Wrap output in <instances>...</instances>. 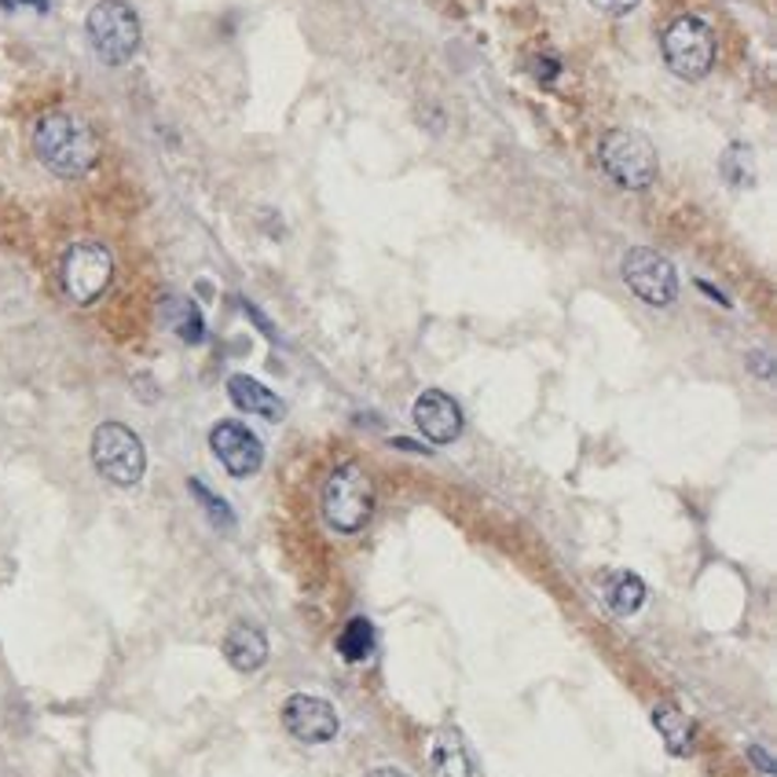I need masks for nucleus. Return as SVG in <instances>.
I'll return each mask as SVG.
<instances>
[{
	"instance_id": "obj_8",
	"label": "nucleus",
	"mask_w": 777,
	"mask_h": 777,
	"mask_svg": "<svg viewBox=\"0 0 777 777\" xmlns=\"http://www.w3.org/2000/svg\"><path fill=\"white\" fill-rule=\"evenodd\" d=\"M620 271L634 298L653 304V309H664V304H671L678 298V271L671 260L656 254V249H645V246L628 249Z\"/></svg>"
},
{
	"instance_id": "obj_17",
	"label": "nucleus",
	"mask_w": 777,
	"mask_h": 777,
	"mask_svg": "<svg viewBox=\"0 0 777 777\" xmlns=\"http://www.w3.org/2000/svg\"><path fill=\"white\" fill-rule=\"evenodd\" d=\"M337 653L345 656V664H364V661H370V653H375V628H370L364 617L348 620L345 631L337 634Z\"/></svg>"
},
{
	"instance_id": "obj_1",
	"label": "nucleus",
	"mask_w": 777,
	"mask_h": 777,
	"mask_svg": "<svg viewBox=\"0 0 777 777\" xmlns=\"http://www.w3.org/2000/svg\"><path fill=\"white\" fill-rule=\"evenodd\" d=\"M34 155L59 180H81L100 162V133L74 111H45L34 125Z\"/></svg>"
},
{
	"instance_id": "obj_7",
	"label": "nucleus",
	"mask_w": 777,
	"mask_h": 777,
	"mask_svg": "<svg viewBox=\"0 0 777 777\" xmlns=\"http://www.w3.org/2000/svg\"><path fill=\"white\" fill-rule=\"evenodd\" d=\"M63 290L74 304L100 301L114 279V257L103 243H78L63 254Z\"/></svg>"
},
{
	"instance_id": "obj_15",
	"label": "nucleus",
	"mask_w": 777,
	"mask_h": 777,
	"mask_svg": "<svg viewBox=\"0 0 777 777\" xmlns=\"http://www.w3.org/2000/svg\"><path fill=\"white\" fill-rule=\"evenodd\" d=\"M653 726L661 730V737L671 755L693 752V722H689L675 704H656L653 708Z\"/></svg>"
},
{
	"instance_id": "obj_2",
	"label": "nucleus",
	"mask_w": 777,
	"mask_h": 777,
	"mask_svg": "<svg viewBox=\"0 0 777 777\" xmlns=\"http://www.w3.org/2000/svg\"><path fill=\"white\" fill-rule=\"evenodd\" d=\"M320 510H323V521L331 524L334 532L356 535L370 521V513H375V480H370L364 466L342 463L326 477Z\"/></svg>"
},
{
	"instance_id": "obj_6",
	"label": "nucleus",
	"mask_w": 777,
	"mask_h": 777,
	"mask_svg": "<svg viewBox=\"0 0 777 777\" xmlns=\"http://www.w3.org/2000/svg\"><path fill=\"white\" fill-rule=\"evenodd\" d=\"M661 48H664L667 70H671L675 78H682V81L708 78V70L715 67V52H719L711 26L697 15L675 19V23L664 30Z\"/></svg>"
},
{
	"instance_id": "obj_23",
	"label": "nucleus",
	"mask_w": 777,
	"mask_h": 777,
	"mask_svg": "<svg viewBox=\"0 0 777 777\" xmlns=\"http://www.w3.org/2000/svg\"><path fill=\"white\" fill-rule=\"evenodd\" d=\"M748 759H752L755 766H759L763 774H774V759L759 748V744H752V748H748Z\"/></svg>"
},
{
	"instance_id": "obj_12",
	"label": "nucleus",
	"mask_w": 777,
	"mask_h": 777,
	"mask_svg": "<svg viewBox=\"0 0 777 777\" xmlns=\"http://www.w3.org/2000/svg\"><path fill=\"white\" fill-rule=\"evenodd\" d=\"M224 656L235 671H257V667H265L268 661V639L254 623H235L224 639Z\"/></svg>"
},
{
	"instance_id": "obj_13",
	"label": "nucleus",
	"mask_w": 777,
	"mask_h": 777,
	"mask_svg": "<svg viewBox=\"0 0 777 777\" xmlns=\"http://www.w3.org/2000/svg\"><path fill=\"white\" fill-rule=\"evenodd\" d=\"M227 397H232L235 408L246 414H260V419H268V422L282 419V400L268 386H260L257 378L232 375L227 378Z\"/></svg>"
},
{
	"instance_id": "obj_22",
	"label": "nucleus",
	"mask_w": 777,
	"mask_h": 777,
	"mask_svg": "<svg viewBox=\"0 0 777 777\" xmlns=\"http://www.w3.org/2000/svg\"><path fill=\"white\" fill-rule=\"evenodd\" d=\"M535 78H540V81H554L557 78V70H562V67H557V63L554 59H546V56H540V59H535Z\"/></svg>"
},
{
	"instance_id": "obj_16",
	"label": "nucleus",
	"mask_w": 777,
	"mask_h": 777,
	"mask_svg": "<svg viewBox=\"0 0 777 777\" xmlns=\"http://www.w3.org/2000/svg\"><path fill=\"white\" fill-rule=\"evenodd\" d=\"M606 598H609V609L617 612V617H634V612L642 609V601H645V584L634 573H617L609 579Z\"/></svg>"
},
{
	"instance_id": "obj_26",
	"label": "nucleus",
	"mask_w": 777,
	"mask_h": 777,
	"mask_svg": "<svg viewBox=\"0 0 777 777\" xmlns=\"http://www.w3.org/2000/svg\"><path fill=\"white\" fill-rule=\"evenodd\" d=\"M30 4H37V8H41V12H45V8H48V0H30Z\"/></svg>"
},
{
	"instance_id": "obj_9",
	"label": "nucleus",
	"mask_w": 777,
	"mask_h": 777,
	"mask_svg": "<svg viewBox=\"0 0 777 777\" xmlns=\"http://www.w3.org/2000/svg\"><path fill=\"white\" fill-rule=\"evenodd\" d=\"M210 447L232 477H254L265 463V447H260L257 433L246 430L243 422H217L210 433Z\"/></svg>"
},
{
	"instance_id": "obj_19",
	"label": "nucleus",
	"mask_w": 777,
	"mask_h": 777,
	"mask_svg": "<svg viewBox=\"0 0 777 777\" xmlns=\"http://www.w3.org/2000/svg\"><path fill=\"white\" fill-rule=\"evenodd\" d=\"M169 315H173V331H177L184 342L188 345H199L202 337H206V323H202V312L195 309L191 301H184V298H173L169 301Z\"/></svg>"
},
{
	"instance_id": "obj_5",
	"label": "nucleus",
	"mask_w": 777,
	"mask_h": 777,
	"mask_svg": "<svg viewBox=\"0 0 777 777\" xmlns=\"http://www.w3.org/2000/svg\"><path fill=\"white\" fill-rule=\"evenodd\" d=\"M92 466L100 469L103 480L118 488H133L147 474V452L144 441L122 422H103L92 433Z\"/></svg>"
},
{
	"instance_id": "obj_10",
	"label": "nucleus",
	"mask_w": 777,
	"mask_h": 777,
	"mask_svg": "<svg viewBox=\"0 0 777 777\" xmlns=\"http://www.w3.org/2000/svg\"><path fill=\"white\" fill-rule=\"evenodd\" d=\"M282 726L301 744H326L337 737V711L323 697L293 693L282 704Z\"/></svg>"
},
{
	"instance_id": "obj_14",
	"label": "nucleus",
	"mask_w": 777,
	"mask_h": 777,
	"mask_svg": "<svg viewBox=\"0 0 777 777\" xmlns=\"http://www.w3.org/2000/svg\"><path fill=\"white\" fill-rule=\"evenodd\" d=\"M433 770L436 777H477V766L469 759L458 730H441L433 741Z\"/></svg>"
},
{
	"instance_id": "obj_3",
	"label": "nucleus",
	"mask_w": 777,
	"mask_h": 777,
	"mask_svg": "<svg viewBox=\"0 0 777 777\" xmlns=\"http://www.w3.org/2000/svg\"><path fill=\"white\" fill-rule=\"evenodd\" d=\"M85 37H89L92 52L107 67H122L140 52L144 41V26L129 0H100L85 19Z\"/></svg>"
},
{
	"instance_id": "obj_4",
	"label": "nucleus",
	"mask_w": 777,
	"mask_h": 777,
	"mask_svg": "<svg viewBox=\"0 0 777 777\" xmlns=\"http://www.w3.org/2000/svg\"><path fill=\"white\" fill-rule=\"evenodd\" d=\"M598 162L606 177L628 191H645L661 173L653 144L634 129H609L598 144Z\"/></svg>"
},
{
	"instance_id": "obj_20",
	"label": "nucleus",
	"mask_w": 777,
	"mask_h": 777,
	"mask_svg": "<svg viewBox=\"0 0 777 777\" xmlns=\"http://www.w3.org/2000/svg\"><path fill=\"white\" fill-rule=\"evenodd\" d=\"M188 488H191V496L206 507V513H210V521H213V524H221V529H232V521H235V518H232V507H227L224 499H217L213 491L206 488L199 477H191V480H188Z\"/></svg>"
},
{
	"instance_id": "obj_24",
	"label": "nucleus",
	"mask_w": 777,
	"mask_h": 777,
	"mask_svg": "<svg viewBox=\"0 0 777 777\" xmlns=\"http://www.w3.org/2000/svg\"><path fill=\"white\" fill-rule=\"evenodd\" d=\"M367 777H408V774L397 770V766H378V770H370Z\"/></svg>"
},
{
	"instance_id": "obj_25",
	"label": "nucleus",
	"mask_w": 777,
	"mask_h": 777,
	"mask_svg": "<svg viewBox=\"0 0 777 777\" xmlns=\"http://www.w3.org/2000/svg\"><path fill=\"white\" fill-rule=\"evenodd\" d=\"M755 370H759L763 378H770V359H766V356H755Z\"/></svg>"
},
{
	"instance_id": "obj_11",
	"label": "nucleus",
	"mask_w": 777,
	"mask_h": 777,
	"mask_svg": "<svg viewBox=\"0 0 777 777\" xmlns=\"http://www.w3.org/2000/svg\"><path fill=\"white\" fill-rule=\"evenodd\" d=\"M414 425L430 444H452L463 436V408L441 389H425L419 400H414Z\"/></svg>"
},
{
	"instance_id": "obj_21",
	"label": "nucleus",
	"mask_w": 777,
	"mask_h": 777,
	"mask_svg": "<svg viewBox=\"0 0 777 777\" xmlns=\"http://www.w3.org/2000/svg\"><path fill=\"white\" fill-rule=\"evenodd\" d=\"M590 4H595L601 15H631L642 0H590Z\"/></svg>"
},
{
	"instance_id": "obj_18",
	"label": "nucleus",
	"mask_w": 777,
	"mask_h": 777,
	"mask_svg": "<svg viewBox=\"0 0 777 777\" xmlns=\"http://www.w3.org/2000/svg\"><path fill=\"white\" fill-rule=\"evenodd\" d=\"M719 169H722V177L733 184V188H752L755 184V158L744 144H730L726 151H722Z\"/></svg>"
}]
</instances>
